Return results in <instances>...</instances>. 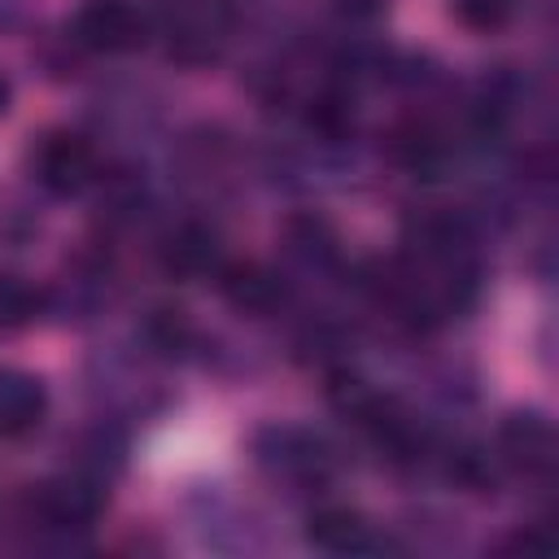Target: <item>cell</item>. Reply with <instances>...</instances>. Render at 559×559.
Returning <instances> with one entry per match:
<instances>
[{
  "instance_id": "cell-1",
  "label": "cell",
  "mask_w": 559,
  "mask_h": 559,
  "mask_svg": "<svg viewBox=\"0 0 559 559\" xmlns=\"http://www.w3.org/2000/svg\"><path fill=\"white\" fill-rule=\"evenodd\" d=\"M39 179L48 183V188H57V192H74L79 183H87V175H92V166H96V157H92V148L79 140V135H52L44 148H39Z\"/></svg>"
},
{
  "instance_id": "cell-5",
  "label": "cell",
  "mask_w": 559,
  "mask_h": 559,
  "mask_svg": "<svg viewBox=\"0 0 559 559\" xmlns=\"http://www.w3.org/2000/svg\"><path fill=\"white\" fill-rule=\"evenodd\" d=\"M459 13L467 22H476V26H489V22H498L507 13V0H459Z\"/></svg>"
},
{
  "instance_id": "cell-4",
  "label": "cell",
  "mask_w": 559,
  "mask_h": 559,
  "mask_svg": "<svg viewBox=\"0 0 559 559\" xmlns=\"http://www.w3.org/2000/svg\"><path fill=\"white\" fill-rule=\"evenodd\" d=\"M227 293L236 297V301H245V306H253V310H262V306H271L275 301V284H271V275H262V271H240V280H231L227 284Z\"/></svg>"
},
{
  "instance_id": "cell-7",
  "label": "cell",
  "mask_w": 559,
  "mask_h": 559,
  "mask_svg": "<svg viewBox=\"0 0 559 559\" xmlns=\"http://www.w3.org/2000/svg\"><path fill=\"white\" fill-rule=\"evenodd\" d=\"M0 109H4V83H0Z\"/></svg>"
},
{
  "instance_id": "cell-6",
  "label": "cell",
  "mask_w": 559,
  "mask_h": 559,
  "mask_svg": "<svg viewBox=\"0 0 559 559\" xmlns=\"http://www.w3.org/2000/svg\"><path fill=\"white\" fill-rule=\"evenodd\" d=\"M349 13H376L380 9V0H341Z\"/></svg>"
},
{
  "instance_id": "cell-3",
  "label": "cell",
  "mask_w": 559,
  "mask_h": 559,
  "mask_svg": "<svg viewBox=\"0 0 559 559\" xmlns=\"http://www.w3.org/2000/svg\"><path fill=\"white\" fill-rule=\"evenodd\" d=\"M44 393L26 376H0V432H22L39 419Z\"/></svg>"
},
{
  "instance_id": "cell-2",
  "label": "cell",
  "mask_w": 559,
  "mask_h": 559,
  "mask_svg": "<svg viewBox=\"0 0 559 559\" xmlns=\"http://www.w3.org/2000/svg\"><path fill=\"white\" fill-rule=\"evenodd\" d=\"M79 35L92 44V48H127L140 39V17L127 9V4H92L83 17H79Z\"/></svg>"
}]
</instances>
